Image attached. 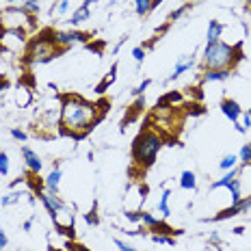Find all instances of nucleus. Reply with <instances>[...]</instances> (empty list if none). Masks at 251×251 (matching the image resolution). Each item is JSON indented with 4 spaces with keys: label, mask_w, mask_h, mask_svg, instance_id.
Returning a JSON list of instances; mask_svg holds the SVG:
<instances>
[{
    "label": "nucleus",
    "mask_w": 251,
    "mask_h": 251,
    "mask_svg": "<svg viewBox=\"0 0 251 251\" xmlns=\"http://www.w3.org/2000/svg\"><path fill=\"white\" fill-rule=\"evenodd\" d=\"M180 188L184 190H197V178H195L193 171H182L180 173Z\"/></svg>",
    "instance_id": "4be33fe9"
},
{
    "label": "nucleus",
    "mask_w": 251,
    "mask_h": 251,
    "mask_svg": "<svg viewBox=\"0 0 251 251\" xmlns=\"http://www.w3.org/2000/svg\"><path fill=\"white\" fill-rule=\"evenodd\" d=\"M9 4H22V2H26V0H7Z\"/></svg>",
    "instance_id": "49530a36"
},
{
    "label": "nucleus",
    "mask_w": 251,
    "mask_h": 251,
    "mask_svg": "<svg viewBox=\"0 0 251 251\" xmlns=\"http://www.w3.org/2000/svg\"><path fill=\"white\" fill-rule=\"evenodd\" d=\"M193 65H195V54H187V57H178V63H175L173 72L169 74L167 83H173V80H178L180 76H182V74H187L188 69H193Z\"/></svg>",
    "instance_id": "9b49d317"
},
{
    "label": "nucleus",
    "mask_w": 251,
    "mask_h": 251,
    "mask_svg": "<svg viewBox=\"0 0 251 251\" xmlns=\"http://www.w3.org/2000/svg\"><path fill=\"white\" fill-rule=\"evenodd\" d=\"M20 154H22V160H24V165H26L28 171H31L33 175H39V173H42L43 160H42V156H39L37 152H35V149H31L28 145H22Z\"/></svg>",
    "instance_id": "1a4fd4ad"
},
{
    "label": "nucleus",
    "mask_w": 251,
    "mask_h": 251,
    "mask_svg": "<svg viewBox=\"0 0 251 251\" xmlns=\"http://www.w3.org/2000/svg\"><path fill=\"white\" fill-rule=\"evenodd\" d=\"M91 39L89 33H83V31H57L54 33V42H57L59 48H67V46H74V43H87Z\"/></svg>",
    "instance_id": "423d86ee"
},
{
    "label": "nucleus",
    "mask_w": 251,
    "mask_h": 251,
    "mask_svg": "<svg viewBox=\"0 0 251 251\" xmlns=\"http://www.w3.org/2000/svg\"><path fill=\"white\" fill-rule=\"evenodd\" d=\"M126 219L128 221H134V223H137V221H141V212H130V210H126Z\"/></svg>",
    "instance_id": "a19ab883"
},
{
    "label": "nucleus",
    "mask_w": 251,
    "mask_h": 251,
    "mask_svg": "<svg viewBox=\"0 0 251 251\" xmlns=\"http://www.w3.org/2000/svg\"><path fill=\"white\" fill-rule=\"evenodd\" d=\"M160 2H163V0H134V11H137V16L143 18V16H147V13H152Z\"/></svg>",
    "instance_id": "6ab92c4d"
},
{
    "label": "nucleus",
    "mask_w": 251,
    "mask_h": 251,
    "mask_svg": "<svg viewBox=\"0 0 251 251\" xmlns=\"http://www.w3.org/2000/svg\"><path fill=\"white\" fill-rule=\"evenodd\" d=\"M232 76V69H204L202 83H223Z\"/></svg>",
    "instance_id": "4468645a"
},
{
    "label": "nucleus",
    "mask_w": 251,
    "mask_h": 251,
    "mask_svg": "<svg viewBox=\"0 0 251 251\" xmlns=\"http://www.w3.org/2000/svg\"><path fill=\"white\" fill-rule=\"evenodd\" d=\"M22 195H24V193H20V190H11V193L2 195L0 204H2V206H13V204H18L20 199H22Z\"/></svg>",
    "instance_id": "c85d7f7f"
},
{
    "label": "nucleus",
    "mask_w": 251,
    "mask_h": 251,
    "mask_svg": "<svg viewBox=\"0 0 251 251\" xmlns=\"http://www.w3.org/2000/svg\"><path fill=\"white\" fill-rule=\"evenodd\" d=\"M84 221H87L89 225H98L100 219H98V202L93 204V210H89L87 214H84Z\"/></svg>",
    "instance_id": "473e14b6"
},
{
    "label": "nucleus",
    "mask_w": 251,
    "mask_h": 251,
    "mask_svg": "<svg viewBox=\"0 0 251 251\" xmlns=\"http://www.w3.org/2000/svg\"><path fill=\"white\" fill-rule=\"evenodd\" d=\"M37 197H39V202L43 204V208H46V212L50 214V219L54 217V214L59 212V210L65 206V202L61 197H59V193H50V190H42V188H37Z\"/></svg>",
    "instance_id": "6e6552de"
},
{
    "label": "nucleus",
    "mask_w": 251,
    "mask_h": 251,
    "mask_svg": "<svg viewBox=\"0 0 251 251\" xmlns=\"http://www.w3.org/2000/svg\"><path fill=\"white\" fill-rule=\"evenodd\" d=\"M141 223L145 225V230H149V228H154V225H158L160 219L154 217L152 212H145V210H143V212H141Z\"/></svg>",
    "instance_id": "c756f323"
},
{
    "label": "nucleus",
    "mask_w": 251,
    "mask_h": 251,
    "mask_svg": "<svg viewBox=\"0 0 251 251\" xmlns=\"http://www.w3.org/2000/svg\"><path fill=\"white\" fill-rule=\"evenodd\" d=\"M7 173H9V154L0 149V175L7 178Z\"/></svg>",
    "instance_id": "2f4dec72"
},
{
    "label": "nucleus",
    "mask_w": 251,
    "mask_h": 251,
    "mask_svg": "<svg viewBox=\"0 0 251 251\" xmlns=\"http://www.w3.org/2000/svg\"><path fill=\"white\" fill-rule=\"evenodd\" d=\"M84 7H89V9H93V4H98V0H84Z\"/></svg>",
    "instance_id": "a18cd8bd"
},
{
    "label": "nucleus",
    "mask_w": 251,
    "mask_h": 251,
    "mask_svg": "<svg viewBox=\"0 0 251 251\" xmlns=\"http://www.w3.org/2000/svg\"><path fill=\"white\" fill-rule=\"evenodd\" d=\"M65 247H67V251H91V249H87L84 245H78V243H74L72 238L65 243Z\"/></svg>",
    "instance_id": "58836bf2"
},
{
    "label": "nucleus",
    "mask_w": 251,
    "mask_h": 251,
    "mask_svg": "<svg viewBox=\"0 0 251 251\" xmlns=\"http://www.w3.org/2000/svg\"><path fill=\"white\" fill-rule=\"evenodd\" d=\"M31 102H33V89L26 87V84H20L16 91V104L20 108H26L31 106Z\"/></svg>",
    "instance_id": "f3484780"
},
{
    "label": "nucleus",
    "mask_w": 251,
    "mask_h": 251,
    "mask_svg": "<svg viewBox=\"0 0 251 251\" xmlns=\"http://www.w3.org/2000/svg\"><path fill=\"white\" fill-rule=\"evenodd\" d=\"M115 247H117L119 251H141V249L132 247V245H128V243H126V240H122V238H115Z\"/></svg>",
    "instance_id": "e433bc0d"
},
{
    "label": "nucleus",
    "mask_w": 251,
    "mask_h": 251,
    "mask_svg": "<svg viewBox=\"0 0 251 251\" xmlns=\"http://www.w3.org/2000/svg\"><path fill=\"white\" fill-rule=\"evenodd\" d=\"M221 113H223L225 117H228L230 122H232V124L236 126V130H238V132H247V130L243 128V124H240V117H243L245 110L240 108V104L236 102V100L225 98L223 102H221Z\"/></svg>",
    "instance_id": "0eeeda50"
},
{
    "label": "nucleus",
    "mask_w": 251,
    "mask_h": 251,
    "mask_svg": "<svg viewBox=\"0 0 251 251\" xmlns=\"http://www.w3.org/2000/svg\"><path fill=\"white\" fill-rule=\"evenodd\" d=\"M61 178H63L61 165H59V160H54L52 171L46 175V188L50 190V193H59V184H61Z\"/></svg>",
    "instance_id": "f8f14e48"
},
{
    "label": "nucleus",
    "mask_w": 251,
    "mask_h": 251,
    "mask_svg": "<svg viewBox=\"0 0 251 251\" xmlns=\"http://www.w3.org/2000/svg\"><path fill=\"white\" fill-rule=\"evenodd\" d=\"M230 195H232V204H238L240 199H243V178H234L232 182H230Z\"/></svg>",
    "instance_id": "b1692460"
},
{
    "label": "nucleus",
    "mask_w": 251,
    "mask_h": 251,
    "mask_svg": "<svg viewBox=\"0 0 251 251\" xmlns=\"http://www.w3.org/2000/svg\"><path fill=\"white\" fill-rule=\"evenodd\" d=\"M149 84H152V80H149V78H145L143 83H141V84H137V87H134L130 93H132L134 98H139V95H145V91H147V87H149Z\"/></svg>",
    "instance_id": "72a5a7b5"
},
{
    "label": "nucleus",
    "mask_w": 251,
    "mask_h": 251,
    "mask_svg": "<svg viewBox=\"0 0 251 251\" xmlns=\"http://www.w3.org/2000/svg\"><path fill=\"white\" fill-rule=\"evenodd\" d=\"M240 119H243V128H245V130H249V128H251V117H249V115H247V113H243V117H240Z\"/></svg>",
    "instance_id": "c03bdc74"
},
{
    "label": "nucleus",
    "mask_w": 251,
    "mask_h": 251,
    "mask_svg": "<svg viewBox=\"0 0 251 251\" xmlns=\"http://www.w3.org/2000/svg\"><path fill=\"white\" fill-rule=\"evenodd\" d=\"M9 87H11V83H9V78L4 76V74H0V93H2V91H7Z\"/></svg>",
    "instance_id": "ea45409f"
},
{
    "label": "nucleus",
    "mask_w": 251,
    "mask_h": 251,
    "mask_svg": "<svg viewBox=\"0 0 251 251\" xmlns=\"http://www.w3.org/2000/svg\"><path fill=\"white\" fill-rule=\"evenodd\" d=\"M234 178H238V169H230V171H223V175H221L219 180H214L212 184H210V188L212 190H219V188H228L230 182H232Z\"/></svg>",
    "instance_id": "aec40b11"
},
{
    "label": "nucleus",
    "mask_w": 251,
    "mask_h": 251,
    "mask_svg": "<svg viewBox=\"0 0 251 251\" xmlns=\"http://www.w3.org/2000/svg\"><path fill=\"white\" fill-rule=\"evenodd\" d=\"M117 69H119V63H117V61H115L113 65H110L108 74H106V76H104V78H102V83H100V84H98V87H95V93H100V95H102V93H106V89H108V87H110V84H113V83H115V80H117Z\"/></svg>",
    "instance_id": "2eb2a0df"
},
{
    "label": "nucleus",
    "mask_w": 251,
    "mask_h": 251,
    "mask_svg": "<svg viewBox=\"0 0 251 251\" xmlns=\"http://www.w3.org/2000/svg\"><path fill=\"white\" fill-rule=\"evenodd\" d=\"M100 106H102L100 102H89L80 95H63L61 119H59L61 134L74 137L76 141L84 139L104 119V108Z\"/></svg>",
    "instance_id": "f257e3e1"
},
{
    "label": "nucleus",
    "mask_w": 251,
    "mask_h": 251,
    "mask_svg": "<svg viewBox=\"0 0 251 251\" xmlns=\"http://www.w3.org/2000/svg\"><path fill=\"white\" fill-rule=\"evenodd\" d=\"M156 245H175V238L169 234H149Z\"/></svg>",
    "instance_id": "7c9ffc66"
},
{
    "label": "nucleus",
    "mask_w": 251,
    "mask_h": 251,
    "mask_svg": "<svg viewBox=\"0 0 251 251\" xmlns=\"http://www.w3.org/2000/svg\"><path fill=\"white\" fill-rule=\"evenodd\" d=\"M238 160L243 163V167H249V165H251V141H249V143H245L243 147H240Z\"/></svg>",
    "instance_id": "cd10ccee"
},
{
    "label": "nucleus",
    "mask_w": 251,
    "mask_h": 251,
    "mask_svg": "<svg viewBox=\"0 0 251 251\" xmlns=\"http://www.w3.org/2000/svg\"><path fill=\"white\" fill-rule=\"evenodd\" d=\"M35 16L26 13L20 4H11L7 7L2 13H0V28L4 31H35L37 28V22H35Z\"/></svg>",
    "instance_id": "39448f33"
},
{
    "label": "nucleus",
    "mask_w": 251,
    "mask_h": 251,
    "mask_svg": "<svg viewBox=\"0 0 251 251\" xmlns=\"http://www.w3.org/2000/svg\"><path fill=\"white\" fill-rule=\"evenodd\" d=\"M247 115H249V117H251V108H249V110H247Z\"/></svg>",
    "instance_id": "09e8293b"
},
{
    "label": "nucleus",
    "mask_w": 251,
    "mask_h": 251,
    "mask_svg": "<svg viewBox=\"0 0 251 251\" xmlns=\"http://www.w3.org/2000/svg\"><path fill=\"white\" fill-rule=\"evenodd\" d=\"M249 169H251V165H249Z\"/></svg>",
    "instance_id": "8fccbe9b"
},
{
    "label": "nucleus",
    "mask_w": 251,
    "mask_h": 251,
    "mask_svg": "<svg viewBox=\"0 0 251 251\" xmlns=\"http://www.w3.org/2000/svg\"><path fill=\"white\" fill-rule=\"evenodd\" d=\"M180 102H182V93L180 91H169V93H165L163 98H158L156 106L158 108H171L173 104H180Z\"/></svg>",
    "instance_id": "412c9836"
},
{
    "label": "nucleus",
    "mask_w": 251,
    "mask_h": 251,
    "mask_svg": "<svg viewBox=\"0 0 251 251\" xmlns=\"http://www.w3.org/2000/svg\"><path fill=\"white\" fill-rule=\"evenodd\" d=\"M236 214H251V195H247V197H243L238 204H232L230 208H225L223 212L214 217V221L230 219V217H236Z\"/></svg>",
    "instance_id": "9d476101"
},
{
    "label": "nucleus",
    "mask_w": 251,
    "mask_h": 251,
    "mask_svg": "<svg viewBox=\"0 0 251 251\" xmlns=\"http://www.w3.org/2000/svg\"><path fill=\"white\" fill-rule=\"evenodd\" d=\"M163 147H165V137L158 132V130H154L152 126H145L141 132L137 134V139H134V143H132V160H134V165L141 167V169L152 167V165L156 163L158 152Z\"/></svg>",
    "instance_id": "f03ea898"
},
{
    "label": "nucleus",
    "mask_w": 251,
    "mask_h": 251,
    "mask_svg": "<svg viewBox=\"0 0 251 251\" xmlns=\"http://www.w3.org/2000/svg\"><path fill=\"white\" fill-rule=\"evenodd\" d=\"M243 59V46L240 43H225V42H212L206 43L202 54L204 69H234V65Z\"/></svg>",
    "instance_id": "7ed1b4c3"
},
{
    "label": "nucleus",
    "mask_w": 251,
    "mask_h": 251,
    "mask_svg": "<svg viewBox=\"0 0 251 251\" xmlns=\"http://www.w3.org/2000/svg\"><path fill=\"white\" fill-rule=\"evenodd\" d=\"M190 9V2H187L184 7H180V9H175V11H171V16H169V22H175V20H180Z\"/></svg>",
    "instance_id": "f704fd0d"
},
{
    "label": "nucleus",
    "mask_w": 251,
    "mask_h": 251,
    "mask_svg": "<svg viewBox=\"0 0 251 251\" xmlns=\"http://www.w3.org/2000/svg\"><path fill=\"white\" fill-rule=\"evenodd\" d=\"M132 59L137 61V65H141L143 61H145V48L143 46H137L132 50Z\"/></svg>",
    "instance_id": "c9c22d12"
},
{
    "label": "nucleus",
    "mask_w": 251,
    "mask_h": 251,
    "mask_svg": "<svg viewBox=\"0 0 251 251\" xmlns=\"http://www.w3.org/2000/svg\"><path fill=\"white\" fill-rule=\"evenodd\" d=\"M7 245H9V238H7V234H4V230L0 228V251H4Z\"/></svg>",
    "instance_id": "79ce46f5"
},
{
    "label": "nucleus",
    "mask_w": 251,
    "mask_h": 251,
    "mask_svg": "<svg viewBox=\"0 0 251 251\" xmlns=\"http://www.w3.org/2000/svg\"><path fill=\"white\" fill-rule=\"evenodd\" d=\"M48 251H67V249H57V247H50Z\"/></svg>",
    "instance_id": "de8ad7c7"
},
{
    "label": "nucleus",
    "mask_w": 251,
    "mask_h": 251,
    "mask_svg": "<svg viewBox=\"0 0 251 251\" xmlns=\"http://www.w3.org/2000/svg\"><path fill=\"white\" fill-rule=\"evenodd\" d=\"M143 106H145V95H139L137 98V102L130 106V113H128V117H124V122H122V132H126V128H128L130 124L134 122V119L139 117V115L143 113Z\"/></svg>",
    "instance_id": "ddd939ff"
},
{
    "label": "nucleus",
    "mask_w": 251,
    "mask_h": 251,
    "mask_svg": "<svg viewBox=\"0 0 251 251\" xmlns=\"http://www.w3.org/2000/svg\"><path fill=\"white\" fill-rule=\"evenodd\" d=\"M20 7H22L26 13H31V16H35V18H37L39 13H42V4H39L37 0H26V2H22Z\"/></svg>",
    "instance_id": "bb28decb"
},
{
    "label": "nucleus",
    "mask_w": 251,
    "mask_h": 251,
    "mask_svg": "<svg viewBox=\"0 0 251 251\" xmlns=\"http://www.w3.org/2000/svg\"><path fill=\"white\" fill-rule=\"evenodd\" d=\"M91 18V9L89 7H84V4H80V7L76 9V11L72 13V18L67 20V24L69 26H80L83 22H87V20Z\"/></svg>",
    "instance_id": "a211bd4d"
},
{
    "label": "nucleus",
    "mask_w": 251,
    "mask_h": 251,
    "mask_svg": "<svg viewBox=\"0 0 251 251\" xmlns=\"http://www.w3.org/2000/svg\"><path fill=\"white\" fill-rule=\"evenodd\" d=\"M33 223H35V217H31V219H26V221H24V223H22V230H24V232H31Z\"/></svg>",
    "instance_id": "37998d69"
},
{
    "label": "nucleus",
    "mask_w": 251,
    "mask_h": 251,
    "mask_svg": "<svg viewBox=\"0 0 251 251\" xmlns=\"http://www.w3.org/2000/svg\"><path fill=\"white\" fill-rule=\"evenodd\" d=\"M169 199H171V190L165 188L163 193H160V202H158V212H160V217H163V219H169V214H171Z\"/></svg>",
    "instance_id": "5701e85b"
},
{
    "label": "nucleus",
    "mask_w": 251,
    "mask_h": 251,
    "mask_svg": "<svg viewBox=\"0 0 251 251\" xmlns=\"http://www.w3.org/2000/svg\"><path fill=\"white\" fill-rule=\"evenodd\" d=\"M11 137L16 139V141H20V143H24L28 139V134L24 132V130H20V128H11Z\"/></svg>",
    "instance_id": "4c0bfd02"
},
{
    "label": "nucleus",
    "mask_w": 251,
    "mask_h": 251,
    "mask_svg": "<svg viewBox=\"0 0 251 251\" xmlns=\"http://www.w3.org/2000/svg\"><path fill=\"white\" fill-rule=\"evenodd\" d=\"M69 4H72V0H57L50 13H52V16H57V18H61V16H65V13L69 11Z\"/></svg>",
    "instance_id": "a878e982"
},
{
    "label": "nucleus",
    "mask_w": 251,
    "mask_h": 251,
    "mask_svg": "<svg viewBox=\"0 0 251 251\" xmlns=\"http://www.w3.org/2000/svg\"><path fill=\"white\" fill-rule=\"evenodd\" d=\"M236 165H238V156H236V154H228V156L221 158L219 169H221V171H230V169H234Z\"/></svg>",
    "instance_id": "393cba45"
},
{
    "label": "nucleus",
    "mask_w": 251,
    "mask_h": 251,
    "mask_svg": "<svg viewBox=\"0 0 251 251\" xmlns=\"http://www.w3.org/2000/svg\"><path fill=\"white\" fill-rule=\"evenodd\" d=\"M59 54H61V48L54 42V31H43L26 43L24 63H28V65L50 63V61H54Z\"/></svg>",
    "instance_id": "20e7f679"
},
{
    "label": "nucleus",
    "mask_w": 251,
    "mask_h": 251,
    "mask_svg": "<svg viewBox=\"0 0 251 251\" xmlns=\"http://www.w3.org/2000/svg\"><path fill=\"white\" fill-rule=\"evenodd\" d=\"M225 26L219 22V20H210L208 22V31H206V43H212V42H219L221 35H223Z\"/></svg>",
    "instance_id": "dca6fc26"
}]
</instances>
